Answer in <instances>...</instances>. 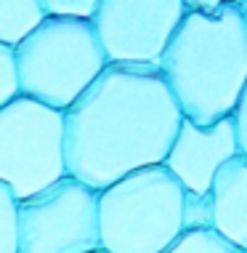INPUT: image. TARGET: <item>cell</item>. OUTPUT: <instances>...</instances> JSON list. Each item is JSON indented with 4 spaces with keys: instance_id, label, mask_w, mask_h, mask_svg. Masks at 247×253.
I'll return each instance as SVG.
<instances>
[{
    "instance_id": "obj_16",
    "label": "cell",
    "mask_w": 247,
    "mask_h": 253,
    "mask_svg": "<svg viewBox=\"0 0 247 253\" xmlns=\"http://www.w3.org/2000/svg\"><path fill=\"white\" fill-rule=\"evenodd\" d=\"M234 126H237V139H239V155L247 157V85L234 109Z\"/></svg>"
},
{
    "instance_id": "obj_3",
    "label": "cell",
    "mask_w": 247,
    "mask_h": 253,
    "mask_svg": "<svg viewBox=\"0 0 247 253\" xmlns=\"http://www.w3.org/2000/svg\"><path fill=\"white\" fill-rule=\"evenodd\" d=\"M186 195L165 166L141 168L101 189V251L165 253L186 232Z\"/></svg>"
},
{
    "instance_id": "obj_1",
    "label": "cell",
    "mask_w": 247,
    "mask_h": 253,
    "mask_svg": "<svg viewBox=\"0 0 247 253\" xmlns=\"http://www.w3.org/2000/svg\"><path fill=\"white\" fill-rule=\"evenodd\" d=\"M183 123L160 67L106 64L64 112L67 173L91 189L162 166Z\"/></svg>"
},
{
    "instance_id": "obj_8",
    "label": "cell",
    "mask_w": 247,
    "mask_h": 253,
    "mask_svg": "<svg viewBox=\"0 0 247 253\" xmlns=\"http://www.w3.org/2000/svg\"><path fill=\"white\" fill-rule=\"evenodd\" d=\"M239 155L234 115L212 126H197L183 118L162 166L181 181L189 195H210L218 170Z\"/></svg>"
},
{
    "instance_id": "obj_14",
    "label": "cell",
    "mask_w": 247,
    "mask_h": 253,
    "mask_svg": "<svg viewBox=\"0 0 247 253\" xmlns=\"http://www.w3.org/2000/svg\"><path fill=\"white\" fill-rule=\"evenodd\" d=\"M101 0H40L45 16H64V19H85L91 22Z\"/></svg>"
},
{
    "instance_id": "obj_12",
    "label": "cell",
    "mask_w": 247,
    "mask_h": 253,
    "mask_svg": "<svg viewBox=\"0 0 247 253\" xmlns=\"http://www.w3.org/2000/svg\"><path fill=\"white\" fill-rule=\"evenodd\" d=\"M19 200L5 184H0V253H19V227H16Z\"/></svg>"
},
{
    "instance_id": "obj_2",
    "label": "cell",
    "mask_w": 247,
    "mask_h": 253,
    "mask_svg": "<svg viewBox=\"0 0 247 253\" xmlns=\"http://www.w3.org/2000/svg\"><path fill=\"white\" fill-rule=\"evenodd\" d=\"M160 72L186 120L212 126L231 118L247 85L242 5L189 11L162 53Z\"/></svg>"
},
{
    "instance_id": "obj_9",
    "label": "cell",
    "mask_w": 247,
    "mask_h": 253,
    "mask_svg": "<svg viewBox=\"0 0 247 253\" xmlns=\"http://www.w3.org/2000/svg\"><path fill=\"white\" fill-rule=\"evenodd\" d=\"M210 227L247 253V157L237 155L218 170L210 187Z\"/></svg>"
},
{
    "instance_id": "obj_11",
    "label": "cell",
    "mask_w": 247,
    "mask_h": 253,
    "mask_svg": "<svg viewBox=\"0 0 247 253\" xmlns=\"http://www.w3.org/2000/svg\"><path fill=\"white\" fill-rule=\"evenodd\" d=\"M165 253H242L229 240H223L212 227L186 229Z\"/></svg>"
},
{
    "instance_id": "obj_13",
    "label": "cell",
    "mask_w": 247,
    "mask_h": 253,
    "mask_svg": "<svg viewBox=\"0 0 247 253\" xmlns=\"http://www.w3.org/2000/svg\"><path fill=\"white\" fill-rule=\"evenodd\" d=\"M16 96H22L16 75V56H13V48L0 43V109L11 104Z\"/></svg>"
},
{
    "instance_id": "obj_7",
    "label": "cell",
    "mask_w": 247,
    "mask_h": 253,
    "mask_svg": "<svg viewBox=\"0 0 247 253\" xmlns=\"http://www.w3.org/2000/svg\"><path fill=\"white\" fill-rule=\"evenodd\" d=\"M186 13L183 0H101L91 24L109 64L160 67Z\"/></svg>"
},
{
    "instance_id": "obj_5",
    "label": "cell",
    "mask_w": 247,
    "mask_h": 253,
    "mask_svg": "<svg viewBox=\"0 0 247 253\" xmlns=\"http://www.w3.org/2000/svg\"><path fill=\"white\" fill-rule=\"evenodd\" d=\"M64 176V112L16 96L0 109V184L27 200Z\"/></svg>"
},
{
    "instance_id": "obj_10",
    "label": "cell",
    "mask_w": 247,
    "mask_h": 253,
    "mask_svg": "<svg viewBox=\"0 0 247 253\" xmlns=\"http://www.w3.org/2000/svg\"><path fill=\"white\" fill-rule=\"evenodd\" d=\"M45 11L40 0H0V43L16 48L40 27Z\"/></svg>"
},
{
    "instance_id": "obj_15",
    "label": "cell",
    "mask_w": 247,
    "mask_h": 253,
    "mask_svg": "<svg viewBox=\"0 0 247 253\" xmlns=\"http://www.w3.org/2000/svg\"><path fill=\"white\" fill-rule=\"evenodd\" d=\"M210 227V197L186 195V229Z\"/></svg>"
},
{
    "instance_id": "obj_4",
    "label": "cell",
    "mask_w": 247,
    "mask_h": 253,
    "mask_svg": "<svg viewBox=\"0 0 247 253\" xmlns=\"http://www.w3.org/2000/svg\"><path fill=\"white\" fill-rule=\"evenodd\" d=\"M13 56L22 96L59 112H67L109 64L93 24L64 16H45Z\"/></svg>"
},
{
    "instance_id": "obj_19",
    "label": "cell",
    "mask_w": 247,
    "mask_h": 253,
    "mask_svg": "<svg viewBox=\"0 0 247 253\" xmlns=\"http://www.w3.org/2000/svg\"><path fill=\"white\" fill-rule=\"evenodd\" d=\"M93 253H104V251H93Z\"/></svg>"
},
{
    "instance_id": "obj_18",
    "label": "cell",
    "mask_w": 247,
    "mask_h": 253,
    "mask_svg": "<svg viewBox=\"0 0 247 253\" xmlns=\"http://www.w3.org/2000/svg\"><path fill=\"white\" fill-rule=\"evenodd\" d=\"M239 5H242V11H245V19H247V0H242Z\"/></svg>"
},
{
    "instance_id": "obj_17",
    "label": "cell",
    "mask_w": 247,
    "mask_h": 253,
    "mask_svg": "<svg viewBox=\"0 0 247 253\" xmlns=\"http://www.w3.org/2000/svg\"><path fill=\"white\" fill-rule=\"evenodd\" d=\"M189 11H212L223 8V5H239L242 0H183Z\"/></svg>"
},
{
    "instance_id": "obj_6",
    "label": "cell",
    "mask_w": 247,
    "mask_h": 253,
    "mask_svg": "<svg viewBox=\"0 0 247 253\" xmlns=\"http://www.w3.org/2000/svg\"><path fill=\"white\" fill-rule=\"evenodd\" d=\"M19 253L101 251L99 192L70 173L43 192L19 200Z\"/></svg>"
}]
</instances>
